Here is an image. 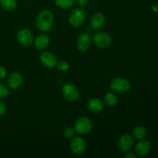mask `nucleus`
Listing matches in <instances>:
<instances>
[{"mask_svg": "<svg viewBox=\"0 0 158 158\" xmlns=\"http://www.w3.org/2000/svg\"><path fill=\"white\" fill-rule=\"evenodd\" d=\"M56 5L61 9H69L73 6L74 0H54Z\"/></svg>", "mask_w": 158, "mask_h": 158, "instance_id": "20", "label": "nucleus"}, {"mask_svg": "<svg viewBox=\"0 0 158 158\" xmlns=\"http://www.w3.org/2000/svg\"><path fill=\"white\" fill-rule=\"evenodd\" d=\"M63 134H64V136L66 138L72 139L73 137H74V136H75V134L77 133H76V131L74 128L71 127H66L64 130V133Z\"/></svg>", "mask_w": 158, "mask_h": 158, "instance_id": "23", "label": "nucleus"}, {"mask_svg": "<svg viewBox=\"0 0 158 158\" xmlns=\"http://www.w3.org/2000/svg\"><path fill=\"white\" fill-rule=\"evenodd\" d=\"M137 155H136L135 153L134 152H126V154H125V157L126 158H136Z\"/></svg>", "mask_w": 158, "mask_h": 158, "instance_id": "26", "label": "nucleus"}, {"mask_svg": "<svg viewBox=\"0 0 158 158\" xmlns=\"http://www.w3.org/2000/svg\"><path fill=\"white\" fill-rule=\"evenodd\" d=\"M7 75V70L3 66H0V80L4 79Z\"/></svg>", "mask_w": 158, "mask_h": 158, "instance_id": "25", "label": "nucleus"}, {"mask_svg": "<svg viewBox=\"0 0 158 158\" xmlns=\"http://www.w3.org/2000/svg\"><path fill=\"white\" fill-rule=\"evenodd\" d=\"M93 128V121L87 117H81L77 119L74 124L76 133L79 135H86L89 134Z\"/></svg>", "mask_w": 158, "mask_h": 158, "instance_id": "2", "label": "nucleus"}, {"mask_svg": "<svg viewBox=\"0 0 158 158\" xmlns=\"http://www.w3.org/2000/svg\"><path fill=\"white\" fill-rule=\"evenodd\" d=\"M49 42H50V40H49V35L45 33H42L37 35L35 39H34L33 43L37 50L42 51L46 49L49 46Z\"/></svg>", "mask_w": 158, "mask_h": 158, "instance_id": "16", "label": "nucleus"}, {"mask_svg": "<svg viewBox=\"0 0 158 158\" xmlns=\"http://www.w3.org/2000/svg\"><path fill=\"white\" fill-rule=\"evenodd\" d=\"M147 129L143 126L136 127L133 131V137L137 140H142L147 136Z\"/></svg>", "mask_w": 158, "mask_h": 158, "instance_id": "19", "label": "nucleus"}, {"mask_svg": "<svg viewBox=\"0 0 158 158\" xmlns=\"http://www.w3.org/2000/svg\"><path fill=\"white\" fill-rule=\"evenodd\" d=\"M17 40L21 46L29 47L32 46L34 42V36L32 32L28 29H22L17 33Z\"/></svg>", "mask_w": 158, "mask_h": 158, "instance_id": "8", "label": "nucleus"}, {"mask_svg": "<svg viewBox=\"0 0 158 158\" xmlns=\"http://www.w3.org/2000/svg\"><path fill=\"white\" fill-rule=\"evenodd\" d=\"M62 94L68 102H75L80 97V91L74 84L70 83H64L62 86Z\"/></svg>", "mask_w": 158, "mask_h": 158, "instance_id": "4", "label": "nucleus"}, {"mask_svg": "<svg viewBox=\"0 0 158 158\" xmlns=\"http://www.w3.org/2000/svg\"><path fill=\"white\" fill-rule=\"evenodd\" d=\"M69 23L74 29H79L85 22V12L82 9H74L69 15Z\"/></svg>", "mask_w": 158, "mask_h": 158, "instance_id": "6", "label": "nucleus"}, {"mask_svg": "<svg viewBox=\"0 0 158 158\" xmlns=\"http://www.w3.org/2000/svg\"><path fill=\"white\" fill-rule=\"evenodd\" d=\"M103 102H104V104H106L107 106L113 107V106H116L117 104L118 98H117V96L114 93L108 92L105 94Z\"/></svg>", "mask_w": 158, "mask_h": 158, "instance_id": "17", "label": "nucleus"}, {"mask_svg": "<svg viewBox=\"0 0 158 158\" xmlns=\"http://www.w3.org/2000/svg\"><path fill=\"white\" fill-rule=\"evenodd\" d=\"M86 107L93 114H100L104 110V103L100 99L94 97L88 100Z\"/></svg>", "mask_w": 158, "mask_h": 158, "instance_id": "13", "label": "nucleus"}, {"mask_svg": "<svg viewBox=\"0 0 158 158\" xmlns=\"http://www.w3.org/2000/svg\"><path fill=\"white\" fill-rule=\"evenodd\" d=\"M110 88L114 92L117 94H125L130 91L131 83L127 79L123 77H116L111 81Z\"/></svg>", "mask_w": 158, "mask_h": 158, "instance_id": "3", "label": "nucleus"}, {"mask_svg": "<svg viewBox=\"0 0 158 158\" xmlns=\"http://www.w3.org/2000/svg\"><path fill=\"white\" fill-rule=\"evenodd\" d=\"M40 60L42 65L48 69H51L56 66V57L52 52H49V51L42 52L41 55L40 56Z\"/></svg>", "mask_w": 158, "mask_h": 158, "instance_id": "11", "label": "nucleus"}, {"mask_svg": "<svg viewBox=\"0 0 158 158\" xmlns=\"http://www.w3.org/2000/svg\"><path fill=\"white\" fill-rule=\"evenodd\" d=\"M23 83V77L18 72H13L9 76L7 80L8 86L12 89H17L20 88Z\"/></svg>", "mask_w": 158, "mask_h": 158, "instance_id": "14", "label": "nucleus"}, {"mask_svg": "<svg viewBox=\"0 0 158 158\" xmlns=\"http://www.w3.org/2000/svg\"><path fill=\"white\" fill-rule=\"evenodd\" d=\"M94 45L99 49H108L112 44V38L110 35L106 32H97L93 37Z\"/></svg>", "mask_w": 158, "mask_h": 158, "instance_id": "5", "label": "nucleus"}, {"mask_svg": "<svg viewBox=\"0 0 158 158\" xmlns=\"http://www.w3.org/2000/svg\"><path fill=\"white\" fill-rule=\"evenodd\" d=\"M105 23H106V18L101 12H95L90 19L91 27L94 30H101L104 27Z\"/></svg>", "mask_w": 158, "mask_h": 158, "instance_id": "12", "label": "nucleus"}, {"mask_svg": "<svg viewBox=\"0 0 158 158\" xmlns=\"http://www.w3.org/2000/svg\"><path fill=\"white\" fill-rule=\"evenodd\" d=\"M92 42V38L88 32H83L80 34V36L77 38L76 46L77 49L80 52H86L89 49Z\"/></svg>", "mask_w": 158, "mask_h": 158, "instance_id": "10", "label": "nucleus"}, {"mask_svg": "<svg viewBox=\"0 0 158 158\" xmlns=\"http://www.w3.org/2000/svg\"><path fill=\"white\" fill-rule=\"evenodd\" d=\"M17 0H0V6L4 10L8 12H12L15 10L17 7Z\"/></svg>", "mask_w": 158, "mask_h": 158, "instance_id": "18", "label": "nucleus"}, {"mask_svg": "<svg viewBox=\"0 0 158 158\" xmlns=\"http://www.w3.org/2000/svg\"><path fill=\"white\" fill-rule=\"evenodd\" d=\"M71 151L76 155H82L84 154L86 149V143L81 137H73L69 143Z\"/></svg>", "mask_w": 158, "mask_h": 158, "instance_id": "7", "label": "nucleus"}, {"mask_svg": "<svg viewBox=\"0 0 158 158\" xmlns=\"http://www.w3.org/2000/svg\"><path fill=\"white\" fill-rule=\"evenodd\" d=\"M56 66L58 70L60 71V72H66L69 69V64L67 62L65 61V60H60V61L57 62Z\"/></svg>", "mask_w": 158, "mask_h": 158, "instance_id": "21", "label": "nucleus"}, {"mask_svg": "<svg viewBox=\"0 0 158 158\" xmlns=\"http://www.w3.org/2000/svg\"><path fill=\"white\" fill-rule=\"evenodd\" d=\"M77 2L80 6H85L89 2V0H77Z\"/></svg>", "mask_w": 158, "mask_h": 158, "instance_id": "27", "label": "nucleus"}, {"mask_svg": "<svg viewBox=\"0 0 158 158\" xmlns=\"http://www.w3.org/2000/svg\"><path fill=\"white\" fill-rule=\"evenodd\" d=\"M151 144L148 140H141L136 144L135 154L139 157H143L149 154L151 151Z\"/></svg>", "mask_w": 158, "mask_h": 158, "instance_id": "15", "label": "nucleus"}, {"mask_svg": "<svg viewBox=\"0 0 158 158\" xmlns=\"http://www.w3.org/2000/svg\"><path fill=\"white\" fill-rule=\"evenodd\" d=\"M134 138L130 134H123L119 138L117 141V149L121 153H126L129 151L134 146Z\"/></svg>", "mask_w": 158, "mask_h": 158, "instance_id": "9", "label": "nucleus"}, {"mask_svg": "<svg viewBox=\"0 0 158 158\" xmlns=\"http://www.w3.org/2000/svg\"><path fill=\"white\" fill-rule=\"evenodd\" d=\"M54 23L53 14L49 10L41 11L35 19V26L40 31L48 32L52 29Z\"/></svg>", "mask_w": 158, "mask_h": 158, "instance_id": "1", "label": "nucleus"}, {"mask_svg": "<svg viewBox=\"0 0 158 158\" xmlns=\"http://www.w3.org/2000/svg\"><path fill=\"white\" fill-rule=\"evenodd\" d=\"M9 95V88L5 85L0 83V100H4Z\"/></svg>", "mask_w": 158, "mask_h": 158, "instance_id": "22", "label": "nucleus"}, {"mask_svg": "<svg viewBox=\"0 0 158 158\" xmlns=\"http://www.w3.org/2000/svg\"><path fill=\"white\" fill-rule=\"evenodd\" d=\"M6 110H7V106L3 102L0 101V117L4 115L6 112Z\"/></svg>", "mask_w": 158, "mask_h": 158, "instance_id": "24", "label": "nucleus"}]
</instances>
